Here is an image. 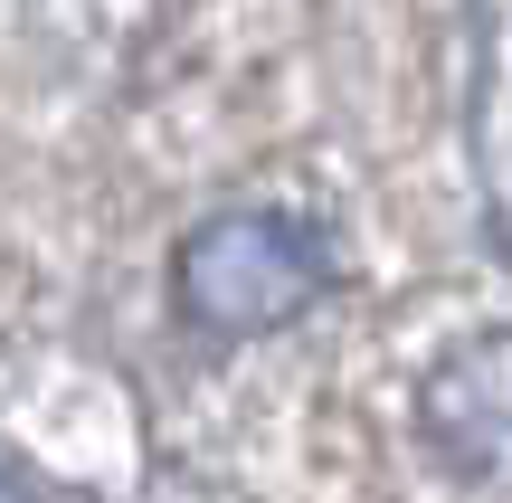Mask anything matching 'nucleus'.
<instances>
[{"mask_svg":"<svg viewBox=\"0 0 512 503\" xmlns=\"http://www.w3.org/2000/svg\"><path fill=\"white\" fill-rule=\"evenodd\" d=\"M427 437L465 475L512 466V342H475V352H456L427 380Z\"/></svg>","mask_w":512,"mask_h":503,"instance_id":"obj_2","label":"nucleus"},{"mask_svg":"<svg viewBox=\"0 0 512 503\" xmlns=\"http://www.w3.org/2000/svg\"><path fill=\"white\" fill-rule=\"evenodd\" d=\"M171 285H181L190 323H209V333H275L332 285V247L323 228L285 219V209H219L181 238Z\"/></svg>","mask_w":512,"mask_h":503,"instance_id":"obj_1","label":"nucleus"},{"mask_svg":"<svg viewBox=\"0 0 512 503\" xmlns=\"http://www.w3.org/2000/svg\"><path fill=\"white\" fill-rule=\"evenodd\" d=\"M0 503H19V485H10V475H0Z\"/></svg>","mask_w":512,"mask_h":503,"instance_id":"obj_3","label":"nucleus"}]
</instances>
